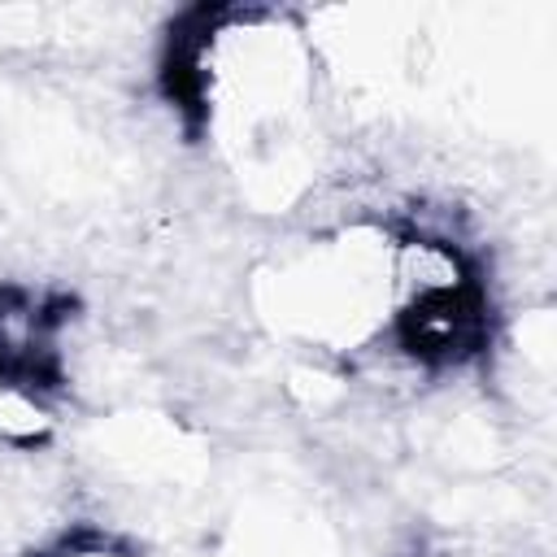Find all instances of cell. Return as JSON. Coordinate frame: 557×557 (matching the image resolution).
<instances>
[{"mask_svg":"<svg viewBox=\"0 0 557 557\" xmlns=\"http://www.w3.org/2000/svg\"><path fill=\"white\" fill-rule=\"evenodd\" d=\"M274 309L313 348L366 352L392 318V239L370 226L313 239L309 252L278 265Z\"/></svg>","mask_w":557,"mask_h":557,"instance_id":"6da1fadb","label":"cell"},{"mask_svg":"<svg viewBox=\"0 0 557 557\" xmlns=\"http://www.w3.org/2000/svg\"><path fill=\"white\" fill-rule=\"evenodd\" d=\"M35 557H131V553L117 540H104V535H65L61 544H52Z\"/></svg>","mask_w":557,"mask_h":557,"instance_id":"7a4b0ae2","label":"cell"}]
</instances>
